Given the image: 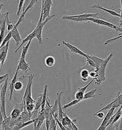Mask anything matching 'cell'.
Returning a JSON list of instances; mask_svg holds the SVG:
<instances>
[{"label":"cell","instance_id":"cell-7","mask_svg":"<svg viewBox=\"0 0 122 130\" xmlns=\"http://www.w3.org/2000/svg\"><path fill=\"white\" fill-rule=\"evenodd\" d=\"M98 13H85L84 14H79V15H64L62 17V19L68 20L70 18H82L85 19L87 18H94L96 19H100V17L98 16Z\"/></svg>","mask_w":122,"mask_h":130},{"label":"cell","instance_id":"cell-30","mask_svg":"<svg viewBox=\"0 0 122 130\" xmlns=\"http://www.w3.org/2000/svg\"><path fill=\"white\" fill-rule=\"evenodd\" d=\"M22 111H20L18 109L13 108V109L11 111V113L10 115V117L11 118L14 120H16L20 116V115L22 113Z\"/></svg>","mask_w":122,"mask_h":130},{"label":"cell","instance_id":"cell-9","mask_svg":"<svg viewBox=\"0 0 122 130\" xmlns=\"http://www.w3.org/2000/svg\"><path fill=\"white\" fill-rule=\"evenodd\" d=\"M87 22H92L93 23H96L98 25L109 27L112 29H114V30L118 27L117 25H116L113 23H110L108 22H107L106 21H104L101 19H96V18L90 17V18H87Z\"/></svg>","mask_w":122,"mask_h":130},{"label":"cell","instance_id":"cell-18","mask_svg":"<svg viewBox=\"0 0 122 130\" xmlns=\"http://www.w3.org/2000/svg\"><path fill=\"white\" fill-rule=\"evenodd\" d=\"M115 110H116V109L114 108H112L109 110L108 112H107L106 115H105V117L103 119V122H102L100 126L105 127H106V125L107 123L108 122V121H109V120L110 119L112 116L114 115V112Z\"/></svg>","mask_w":122,"mask_h":130},{"label":"cell","instance_id":"cell-57","mask_svg":"<svg viewBox=\"0 0 122 130\" xmlns=\"http://www.w3.org/2000/svg\"><path fill=\"white\" fill-rule=\"evenodd\" d=\"M60 130H61V129H60Z\"/></svg>","mask_w":122,"mask_h":130},{"label":"cell","instance_id":"cell-27","mask_svg":"<svg viewBox=\"0 0 122 130\" xmlns=\"http://www.w3.org/2000/svg\"><path fill=\"white\" fill-rule=\"evenodd\" d=\"M83 69H85V70H88L89 73H91L92 72H94V71H97V69H96L95 67H93L91 66V65H89L88 62H86V64L84 65L83 67H80L79 69L77 70V73H79L80 72V71Z\"/></svg>","mask_w":122,"mask_h":130},{"label":"cell","instance_id":"cell-34","mask_svg":"<svg viewBox=\"0 0 122 130\" xmlns=\"http://www.w3.org/2000/svg\"><path fill=\"white\" fill-rule=\"evenodd\" d=\"M11 38H12V36H11V31L8 32L7 35H6V36L5 37V38L4 39V41H3V42L1 44V46L0 47V48H1L5 46L7 44L8 42H10V40Z\"/></svg>","mask_w":122,"mask_h":130},{"label":"cell","instance_id":"cell-2","mask_svg":"<svg viewBox=\"0 0 122 130\" xmlns=\"http://www.w3.org/2000/svg\"><path fill=\"white\" fill-rule=\"evenodd\" d=\"M9 80V75H8L4 81V83L2 86L0 91L1 93V99H0V109L3 115L4 119L7 118L6 113V106H5V99L6 94L7 90L8 82Z\"/></svg>","mask_w":122,"mask_h":130},{"label":"cell","instance_id":"cell-17","mask_svg":"<svg viewBox=\"0 0 122 130\" xmlns=\"http://www.w3.org/2000/svg\"><path fill=\"white\" fill-rule=\"evenodd\" d=\"M34 38H35V29H34V30L33 31L30 35H28L23 40V41H22V42H21V43L20 44V45L15 50V51H14V53H16L18 51V50L23 46V45L24 43H25L26 42H28L30 41H32V40Z\"/></svg>","mask_w":122,"mask_h":130},{"label":"cell","instance_id":"cell-36","mask_svg":"<svg viewBox=\"0 0 122 130\" xmlns=\"http://www.w3.org/2000/svg\"><path fill=\"white\" fill-rule=\"evenodd\" d=\"M35 103H29L28 104L26 105V109L29 114L30 117L31 113L34 111L35 109Z\"/></svg>","mask_w":122,"mask_h":130},{"label":"cell","instance_id":"cell-31","mask_svg":"<svg viewBox=\"0 0 122 130\" xmlns=\"http://www.w3.org/2000/svg\"><path fill=\"white\" fill-rule=\"evenodd\" d=\"M36 103V101L33 98L32 88H30L29 90V92L27 95L26 98V100H25L26 105L28 104L29 103Z\"/></svg>","mask_w":122,"mask_h":130},{"label":"cell","instance_id":"cell-54","mask_svg":"<svg viewBox=\"0 0 122 130\" xmlns=\"http://www.w3.org/2000/svg\"><path fill=\"white\" fill-rule=\"evenodd\" d=\"M121 95H122V92H121Z\"/></svg>","mask_w":122,"mask_h":130},{"label":"cell","instance_id":"cell-49","mask_svg":"<svg viewBox=\"0 0 122 130\" xmlns=\"http://www.w3.org/2000/svg\"><path fill=\"white\" fill-rule=\"evenodd\" d=\"M2 127L4 129V130H13L12 128H10V127H9L5 124H2Z\"/></svg>","mask_w":122,"mask_h":130},{"label":"cell","instance_id":"cell-21","mask_svg":"<svg viewBox=\"0 0 122 130\" xmlns=\"http://www.w3.org/2000/svg\"><path fill=\"white\" fill-rule=\"evenodd\" d=\"M47 92H48V85L46 84L44 86L43 91V95H42V106L41 111H43L45 107L46 100L47 98Z\"/></svg>","mask_w":122,"mask_h":130},{"label":"cell","instance_id":"cell-8","mask_svg":"<svg viewBox=\"0 0 122 130\" xmlns=\"http://www.w3.org/2000/svg\"><path fill=\"white\" fill-rule=\"evenodd\" d=\"M18 71H19V70L17 69L14 76L13 77V78L12 79L11 81L10 82V84H9V89L10 90V100H11L13 93V92L14 91V84H15V83L16 82V81L19 80H23L24 79H25L26 77L24 76V75H23L22 76L18 77Z\"/></svg>","mask_w":122,"mask_h":130},{"label":"cell","instance_id":"cell-11","mask_svg":"<svg viewBox=\"0 0 122 130\" xmlns=\"http://www.w3.org/2000/svg\"><path fill=\"white\" fill-rule=\"evenodd\" d=\"M45 120V115L44 113L42 111H39L38 117L34 120V130H39L42 123Z\"/></svg>","mask_w":122,"mask_h":130},{"label":"cell","instance_id":"cell-26","mask_svg":"<svg viewBox=\"0 0 122 130\" xmlns=\"http://www.w3.org/2000/svg\"><path fill=\"white\" fill-rule=\"evenodd\" d=\"M4 6V4L2 3H0V26L3 23L6 21V19L7 15L9 14V12H5L4 13H1V10L2 9V7Z\"/></svg>","mask_w":122,"mask_h":130},{"label":"cell","instance_id":"cell-1","mask_svg":"<svg viewBox=\"0 0 122 130\" xmlns=\"http://www.w3.org/2000/svg\"><path fill=\"white\" fill-rule=\"evenodd\" d=\"M55 14H53L52 15L50 16L49 17H47L44 21L42 22V17H43V9H41V12L39 20L38 21L37 25L35 28V38L38 40V42L40 44H42V30L44 26H45L46 23L50 20L53 18L55 17Z\"/></svg>","mask_w":122,"mask_h":130},{"label":"cell","instance_id":"cell-4","mask_svg":"<svg viewBox=\"0 0 122 130\" xmlns=\"http://www.w3.org/2000/svg\"><path fill=\"white\" fill-rule=\"evenodd\" d=\"M121 92H118V93L114 99L113 100L112 102H111L109 104L107 105L106 106L102 108L96 112H99L107 110H110L112 108H114L115 109L117 110L122 104V95H121Z\"/></svg>","mask_w":122,"mask_h":130},{"label":"cell","instance_id":"cell-48","mask_svg":"<svg viewBox=\"0 0 122 130\" xmlns=\"http://www.w3.org/2000/svg\"><path fill=\"white\" fill-rule=\"evenodd\" d=\"M119 122L120 120H119L117 122L114 123V130H119Z\"/></svg>","mask_w":122,"mask_h":130},{"label":"cell","instance_id":"cell-14","mask_svg":"<svg viewBox=\"0 0 122 130\" xmlns=\"http://www.w3.org/2000/svg\"><path fill=\"white\" fill-rule=\"evenodd\" d=\"M63 93V92H62L56 93L57 98H56V99L57 100V104L58 106V111H59L58 115V120L60 122H61L62 119L63 118V116L64 113V112L63 110V107L61 104V97Z\"/></svg>","mask_w":122,"mask_h":130},{"label":"cell","instance_id":"cell-3","mask_svg":"<svg viewBox=\"0 0 122 130\" xmlns=\"http://www.w3.org/2000/svg\"><path fill=\"white\" fill-rule=\"evenodd\" d=\"M113 56V54L111 53L107 57L103 59L102 63L97 69V73L98 74V85L104 80H105V70L108 62Z\"/></svg>","mask_w":122,"mask_h":130},{"label":"cell","instance_id":"cell-52","mask_svg":"<svg viewBox=\"0 0 122 130\" xmlns=\"http://www.w3.org/2000/svg\"><path fill=\"white\" fill-rule=\"evenodd\" d=\"M65 128H66V130H72V129H71V128H70L69 127H65Z\"/></svg>","mask_w":122,"mask_h":130},{"label":"cell","instance_id":"cell-20","mask_svg":"<svg viewBox=\"0 0 122 130\" xmlns=\"http://www.w3.org/2000/svg\"><path fill=\"white\" fill-rule=\"evenodd\" d=\"M61 122L62 123V124L65 126V127H68L71 129L72 128V121L71 119L69 117L68 115L65 112H64V113L63 118L62 119Z\"/></svg>","mask_w":122,"mask_h":130},{"label":"cell","instance_id":"cell-23","mask_svg":"<svg viewBox=\"0 0 122 130\" xmlns=\"http://www.w3.org/2000/svg\"><path fill=\"white\" fill-rule=\"evenodd\" d=\"M6 21L0 26V47L5 38V32L6 29Z\"/></svg>","mask_w":122,"mask_h":130},{"label":"cell","instance_id":"cell-43","mask_svg":"<svg viewBox=\"0 0 122 130\" xmlns=\"http://www.w3.org/2000/svg\"><path fill=\"white\" fill-rule=\"evenodd\" d=\"M93 82H94V80L93 79L90 83H88L86 85H85V86H84V87H82V88H78V91H81V92H83L85 93V92L86 90L87 89V88L89 87V85H90L91 84L93 83Z\"/></svg>","mask_w":122,"mask_h":130},{"label":"cell","instance_id":"cell-24","mask_svg":"<svg viewBox=\"0 0 122 130\" xmlns=\"http://www.w3.org/2000/svg\"><path fill=\"white\" fill-rule=\"evenodd\" d=\"M79 73H80L81 80L84 82H87L90 77L89 72L87 70L83 69L81 70Z\"/></svg>","mask_w":122,"mask_h":130},{"label":"cell","instance_id":"cell-16","mask_svg":"<svg viewBox=\"0 0 122 130\" xmlns=\"http://www.w3.org/2000/svg\"><path fill=\"white\" fill-rule=\"evenodd\" d=\"M91 7L92 8H93V9H99V10H101L102 11H103L104 12H106L107 13H108L109 14H110L111 15L114 16H115V17H118L119 18H120V17H121L120 13H118L115 12L114 11L111 10H109V9H106V8H103L102 6L100 5V4H94V5L91 6Z\"/></svg>","mask_w":122,"mask_h":130},{"label":"cell","instance_id":"cell-25","mask_svg":"<svg viewBox=\"0 0 122 130\" xmlns=\"http://www.w3.org/2000/svg\"><path fill=\"white\" fill-rule=\"evenodd\" d=\"M46 65L49 67H52L55 63V59L52 56H48L45 59Z\"/></svg>","mask_w":122,"mask_h":130},{"label":"cell","instance_id":"cell-46","mask_svg":"<svg viewBox=\"0 0 122 130\" xmlns=\"http://www.w3.org/2000/svg\"><path fill=\"white\" fill-rule=\"evenodd\" d=\"M31 0H25V2H24V3L23 4V12L25 10V9H26L27 7V6H28V5L30 3V2Z\"/></svg>","mask_w":122,"mask_h":130},{"label":"cell","instance_id":"cell-32","mask_svg":"<svg viewBox=\"0 0 122 130\" xmlns=\"http://www.w3.org/2000/svg\"><path fill=\"white\" fill-rule=\"evenodd\" d=\"M51 122L50 125L49 130H56L57 129V122L55 119L53 118V115L50 113Z\"/></svg>","mask_w":122,"mask_h":130},{"label":"cell","instance_id":"cell-13","mask_svg":"<svg viewBox=\"0 0 122 130\" xmlns=\"http://www.w3.org/2000/svg\"><path fill=\"white\" fill-rule=\"evenodd\" d=\"M62 43L64 45L66 46L67 48H68L70 50V51L73 53L78 54L80 55H82V56H84V57H87V54H85L83 51L80 50L79 49H78L77 47H76L75 46L72 45V44H70L69 42H65V41H62Z\"/></svg>","mask_w":122,"mask_h":130},{"label":"cell","instance_id":"cell-28","mask_svg":"<svg viewBox=\"0 0 122 130\" xmlns=\"http://www.w3.org/2000/svg\"><path fill=\"white\" fill-rule=\"evenodd\" d=\"M31 42H32V41H29L25 46H23V49H22V53H21V56L20 58H25L27 54V52H28L29 48L30 46Z\"/></svg>","mask_w":122,"mask_h":130},{"label":"cell","instance_id":"cell-45","mask_svg":"<svg viewBox=\"0 0 122 130\" xmlns=\"http://www.w3.org/2000/svg\"><path fill=\"white\" fill-rule=\"evenodd\" d=\"M94 116H96L97 117H98V118L100 119H102L104 117V113H103L102 111H101V112H96L94 115Z\"/></svg>","mask_w":122,"mask_h":130},{"label":"cell","instance_id":"cell-56","mask_svg":"<svg viewBox=\"0 0 122 130\" xmlns=\"http://www.w3.org/2000/svg\"><path fill=\"white\" fill-rule=\"evenodd\" d=\"M36 1H37V2H38V0H36Z\"/></svg>","mask_w":122,"mask_h":130},{"label":"cell","instance_id":"cell-42","mask_svg":"<svg viewBox=\"0 0 122 130\" xmlns=\"http://www.w3.org/2000/svg\"><path fill=\"white\" fill-rule=\"evenodd\" d=\"M38 114H39V111L34 110L30 115V120H35L38 117Z\"/></svg>","mask_w":122,"mask_h":130},{"label":"cell","instance_id":"cell-39","mask_svg":"<svg viewBox=\"0 0 122 130\" xmlns=\"http://www.w3.org/2000/svg\"><path fill=\"white\" fill-rule=\"evenodd\" d=\"M85 93L83 92H81L80 91H77L75 94V99L79 100L82 101H83V98H84V95Z\"/></svg>","mask_w":122,"mask_h":130},{"label":"cell","instance_id":"cell-41","mask_svg":"<svg viewBox=\"0 0 122 130\" xmlns=\"http://www.w3.org/2000/svg\"><path fill=\"white\" fill-rule=\"evenodd\" d=\"M121 38H122V35H119L118 37H115V38H114L110 39L107 40H106V41L105 42L104 44L105 45H106L108 44H109V43H111V42H114L115 41L118 40L119 39Z\"/></svg>","mask_w":122,"mask_h":130},{"label":"cell","instance_id":"cell-15","mask_svg":"<svg viewBox=\"0 0 122 130\" xmlns=\"http://www.w3.org/2000/svg\"><path fill=\"white\" fill-rule=\"evenodd\" d=\"M11 31V32L12 38L14 39L16 45H19V43L21 42H22L23 40L21 37L20 32L18 30V27L16 26L15 23L14 24V27L13 29Z\"/></svg>","mask_w":122,"mask_h":130},{"label":"cell","instance_id":"cell-37","mask_svg":"<svg viewBox=\"0 0 122 130\" xmlns=\"http://www.w3.org/2000/svg\"><path fill=\"white\" fill-rule=\"evenodd\" d=\"M23 84L20 80H17L14 84V91H21L23 88Z\"/></svg>","mask_w":122,"mask_h":130},{"label":"cell","instance_id":"cell-38","mask_svg":"<svg viewBox=\"0 0 122 130\" xmlns=\"http://www.w3.org/2000/svg\"><path fill=\"white\" fill-rule=\"evenodd\" d=\"M81 101L79 100H73L71 102H70V103L65 105L63 107V109H66L68 108L69 107H71V106H73V105H75L77 103H79Z\"/></svg>","mask_w":122,"mask_h":130},{"label":"cell","instance_id":"cell-33","mask_svg":"<svg viewBox=\"0 0 122 130\" xmlns=\"http://www.w3.org/2000/svg\"><path fill=\"white\" fill-rule=\"evenodd\" d=\"M42 95H43V93H42L40 94H39V96L38 99H37V101L36 104H35V109L34 110L39 111V110L41 108V106H42Z\"/></svg>","mask_w":122,"mask_h":130},{"label":"cell","instance_id":"cell-35","mask_svg":"<svg viewBox=\"0 0 122 130\" xmlns=\"http://www.w3.org/2000/svg\"><path fill=\"white\" fill-rule=\"evenodd\" d=\"M14 23H12L9 18V15H7L6 19V25H7V30L8 32H10L13 29Z\"/></svg>","mask_w":122,"mask_h":130},{"label":"cell","instance_id":"cell-19","mask_svg":"<svg viewBox=\"0 0 122 130\" xmlns=\"http://www.w3.org/2000/svg\"><path fill=\"white\" fill-rule=\"evenodd\" d=\"M34 120H30L29 121H27L26 122H19L12 128V129L13 130H21L22 129H23V128L33 124L34 122Z\"/></svg>","mask_w":122,"mask_h":130},{"label":"cell","instance_id":"cell-47","mask_svg":"<svg viewBox=\"0 0 122 130\" xmlns=\"http://www.w3.org/2000/svg\"><path fill=\"white\" fill-rule=\"evenodd\" d=\"M4 117L3 116V115L2 113V112L1 111V109H0V127L2 125V124H3V122L4 121ZM0 130H4V129L2 128V129H1L0 128Z\"/></svg>","mask_w":122,"mask_h":130},{"label":"cell","instance_id":"cell-12","mask_svg":"<svg viewBox=\"0 0 122 130\" xmlns=\"http://www.w3.org/2000/svg\"><path fill=\"white\" fill-rule=\"evenodd\" d=\"M17 69L18 70H21L23 73H27L31 69L30 67L29 64L26 61L25 58H20L18 61V64Z\"/></svg>","mask_w":122,"mask_h":130},{"label":"cell","instance_id":"cell-5","mask_svg":"<svg viewBox=\"0 0 122 130\" xmlns=\"http://www.w3.org/2000/svg\"><path fill=\"white\" fill-rule=\"evenodd\" d=\"M53 5L52 0H42V8L43 9L42 22L50 16L51 7Z\"/></svg>","mask_w":122,"mask_h":130},{"label":"cell","instance_id":"cell-6","mask_svg":"<svg viewBox=\"0 0 122 130\" xmlns=\"http://www.w3.org/2000/svg\"><path fill=\"white\" fill-rule=\"evenodd\" d=\"M9 44H10V42H8L5 46L0 48V61H1L0 74L1 73L4 63L7 58Z\"/></svg>","mask_w":122,"mask_h":130},{"label":"cell","instance_id":"cell-22","mask_svg":"<svg viewBox=\"0 0 122 130\" xmlns=\"http://www.w3.org/2000/svg\"><path fill=\"white\" fill-rule=\"evenodd\" d=\"M87 57L89 58L90 59H91L92 60L95 62V66H96V68L97 69L99 68L101 64V63H102L103 60V59L100 58L98 57L95 56L94 55H92V54H90V55L87 54Z\"/></svg>","mask_w":122,"mask_h":130},{"label":"cell","instance_id":"cell-55","mask_svg":"<svg viewBox=\"0 0 122 130\" xmlns=\"http://www.w3.org/2000/svg\"><path fill=\"white\" fill-rule=\"evenodd\" d=\"M0 67H1V61H0Z\"/></svg>","mask_w":122,"mask_h":130},{"label":"cell","instance_id":"cell-10","mask_svg":"<svg viewBox=\"0 0 122 130\" xmlns=\"http://www.w3.org/2000/svg\"><path fill=\"white\" fill-rule=\"evenodd\" d=\"M36 3H37L36 0H31L30 3L28 5V6H27L26 8L25 9V10L20 15V18L19 20H18L17 22L16 23H15L16 26H17V27H18L19 25L20 24V23H21L22 22H23L24 20V17L26 13L27 12L29 11H30L33 9V8L34 7V4Z\"/></svg>","mask_w":122,"mask_h":130},{"label":"cell","instance_id":"cell-53","mask_svg":"<svg viewBox=\"0 0 122 130\" xmlns=\"http://www.w3.org/2000/svg\"><path fill=\"white\" fill-rule=\"evenodd\" d=\"M121 111H122V115H121V119H122V109H121Z\"/></svg>","mask_w":122,"mask_h":130},{"label":"cell","instance_id":"cell-51","mask_svg":"<svg viewBox=\"0 0 122 130\" xmlns=\"http://www.w3.org/2000/svg\"><path fill=\"white\" fill-rule=\"evenodd\" d=\"M106 128L105 127H101V126H99L98 129L97 130H105Z\"/></svg>","mask_w":122,"mask_h":130},{"label":"cell","instance_id":"cell-29","mask_svg":"<svg viewBox=\"0 0 122 130\" xmlns=\"http://www.w3.org/2000/svg\"><path fill=\"white\" fill-rule=\"evenodd\" d=\"M96 91V89H93L91 91L87 92L86 93H85L83 100L90 99V98H95L96 95H95V93Z\"/></svg>","mask_w":122,"mask_h":130},{"label":"cell","instance_id":"cell-50","mask_svg":"<svg viewBox=\"0 0 122 130\" xmlns=\"http://www.w3.org/2000/svg\"><path fill=\"white\" fill-rule=\"evenodd\" d=\"M72 130H79L78 129V128H77V127L76 126L75 124L72 121Z\"/></svg>","mask_w":122,"mask_h":130},{"label":"cell","instance_id":"cell-44","mask_svg":"<svg viewBox=\"0 0 122 130\" xmlns=\"http://www.w3.org/2000/svg\"><path fill=\"white\" fill-rule=\"evenodd\" d=\"M86 61L87 62H88V63L90 65H91L92 67H95L96 68V66H95V63L94 61H93L91 59H90L89 58L86 57Z\"/></svg>","mask_w":122,"mask_h":130},{"label":"cell","instance_id":"cell-40","mask_svg":"<svg viewBox=\"0 0 122 130\" xmlns=\"http://www.w3.org/2000/svg\"><path fill=\"white\" fill-rule=\"evenodd\" d=\"M24 2H25V0H20L19 4H18V10L17 11V13H16L17 15L19 16L20 15V12H21L22 9L23 8Z\"/></svg>","mask_w":122,"mask_h":130}]
</instances>
